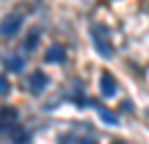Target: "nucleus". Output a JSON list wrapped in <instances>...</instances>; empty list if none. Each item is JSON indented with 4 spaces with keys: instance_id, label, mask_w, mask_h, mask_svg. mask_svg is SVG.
<instances>
[{
    "instance_id": "1",
    "label": "nucleus",
    "mask_w": 149,
    "mask_h": 144,
    "mask_svg": "<svg viewBox=\"0 0 149 144\" xmlns=\"http://www.w3.org/2000/svg\"><path fill=\"white\" fill-rule=\"evenodd\" d=\"M91 41H93L95 50L102 54L104 59H111L113 56V47H111V43L106 41V36H104V27H100V25L91 27Z\"/></svg>"
},
{
    "instance_id": "9",
    "label": "nucleus",
    "mask_w": 149,
    "mask_h": 144,
    "mask_svg": "<svg viewBox=\"0 0 149 144\" xmlns=\"http://www.w3.org/2000/svg\"><path fill=\"white\" fill-rule=\"evenodd\" d=\"M27 142H29V133L23 131V128H18V131L14 133V144H27Z\"/></svg>"
},
{
    "instance_id": "11",
    "label": "nucleus",
    "mask_w": 149,
    "mask_h": 144,
    "mask_svg": "<svg viewBox=\"0 0 149 144\" xmlns=\"http://www.w3.org/2000/svg\"><path fill=\"white\" fill-rule=\"evenodd\" d=\"M7 88H9V83H7V79L0 74V95H5V92H7Z\"/></svg>"
},
{
    "instance_id": "2",
    "label": "nucleus",
    "mask_w": 149,
    "mask_h": 144,
    "mask_svg": "<svg viewBox=\"0 0 149 144\" xmlns=\"http://www.w3.org/2000/svg\"><path fill=\"white\" fill-rule=\"evenodd\" d=\"M20 25H23V16H18V14H11V16L2 18V23H0V36H5V38L16 36L20 32Z\"/></svg>"
},
{
    "instance_id": "10",
    "label": "nucleus",
    "mask_w": 149,
    "mask_h": 144,
    "mask_svg": "<svg viewBox=\"0 0 149 144\" xmlns=\"http://www.w3.org/2000/svg\"><path fill=\"white\" fill-rule=\"evenodd\" d=\"M36 41H38V34H36V32H32V34L27 36V41H25V50H34Z\"/></svg>"
},
{
    "instance_id": "4",
    "label": "nucleus",
    "mask_w": 149,
    "mask_h": 144,
    "mask_svg": "<svg viewBox=\"0 0 149 144\" xmlns=\"http://www.w3.org/2000/svg\"><path fill=\"white\" fill-rule=\"evenodd\" d=\"M45 86H47V74L45 72H34L32 79H29V90H32L34 95H38Z\"/></svg>"
},
{
    "instance_id": "6",
    "label": "nucleus",
    "mask_w": 149,
    "mask_h": 144,
    "mask_svg": "<svg viewBox=\"0 0 149 144\" xmlns=\"http://www.w3.org/2000/svg\"><path fill=\"white\" fill-rule=\"evenodd\" d=\"M45 61L47 63H61V61H65V50L61 47V45H52V47L47 50V54H45Z\"/></svg>"
},
{
    "instance_id": "12",
    "label": "nucleus",
    "mask_w": 149,
    "mask_h": 144,
    "mask_svg": "<svg viewBox=\"0 0 149 144\" xmlns=\"http://www.w3.org/2000/svg\"><path fill=\"white\" fill-rule=\"evenodd\" d=\"M79 144H95V140H81Z\"/></svg>"
},
{
    "instance_id": "5",
    "label": "nucleus",
    "mask_w": 149,
    "mask_h": 144,
    "mask_svg": "<svg viewBox=\"0 0 149 144\" xmlns=\"http://www.w3.org/2000/svg\"><path fill=\"white\" fill-rule=\"evenodd\" d=\"M100 88H102L104 97H113V95H115V88H118V86H115V79H113L109 72H104V74H102V79H100Z\"/></svg>"
},
{
    "instance_id": "3",
    "label": "nucleus",
    "mask_w": 149,
    "mask_h": 144,
    "mask_svg": "<svg viewBox=\"0 0 149 144\" xmlns=\"http://www.w3.org/2000/svg\"><path fill=\"white\" fill-rule=\"evenodd\" d=\"M18 124V113H16V108H2L0 110V131H11L14 126Z\"/></svg>"
},
{
    "instance_id": "8",
    "label": "nucleus",
    "mask_w": 149,
    "mask_h": 144,
    "mask_svg": "<svg viewBox=\"0 0 149 144\" xmlns=\"http://www.w3.org/2000/svg\"><path fill=\"white\" fill-rule=\"evenodd\" d=\"M97 113H100V117H102L104 122H106V124H118V115H113V113H109V110H106V108H97Z\"/></svg>"
},
{
    "instance_id": "7",
    "label": "nucleus",
    "mask_w": 149,
    "mask_h": 144,
    "mask_svg": "<svg viewBox=\"0 0 149 144\" xmlns=\"http://www.w3.org/2000/svg\"><path fill=\"white\" fill-rule=\"evenodd\" d=\"M5 65H7L11 72H20L23 68H25V59L18 56V54H9V56L5 59Z\"/></svg>"
},
{
    "instance_id": "13",
    "label": "nucleus",
    "mask_w": 149,
    "mask_h": 144,
    "mask_svg": "<svg viewBox=\"0 0 149 144\" xmlns=\"http://www.w3.org/2000/svg\"><path fill=\"white\" fill-rule=\"evenodd\" d=\"M115 144H122V142H115Z\"/></svg>"
}]
</instances>
